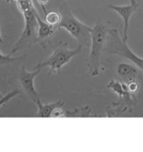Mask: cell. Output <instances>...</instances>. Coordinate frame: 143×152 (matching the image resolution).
Returning <instances> with one entry per match:
<instances>
[{
  "mask_svg": "<svg viewBox=\"0 0 143 152\" xmlns=\"http://www.w3.org/2000/svg\"><path fill=\"white\" fill-rule=\"evenodd\" d=\"M17 7L25 18V29L20 35V39L15 43L10 51L12 54L18 50L30 48L33 45L38 42V13L32 0H18Z\"/></svg>",
  "mask_w": 143,
  "mask_h": 152,
  "instance_id": "6da1fadb",
  "label": "cell"
},
{
  "mask_svg": "<svg viewBox=\"0 0 143 152\" xmlns=\"http://www.w3.org/2000/svg\"><path fill=\"white\" fill-rule=\"evenodd\" d=\"M60 13L62 20L57 28H63L76 39L78 44L89 47L91 45V30L92 27L84 25L79 21L73 14L68 4L64 2L61 4Z\"/></svg>",
  "mask_w": 143,
  "mask_h": 152,
  "instance_id": "7a4b0ae2",
  "label": "cell"
},
{
  "mask_svg": "<svg viewBox=\"0 0 143 152\" xmlns=\"http://www.w3.org/2000/svg\"><path fill=\"white\" fill-rule=\"evenodd\" d=\"M109 29L102 20H99L91 30V45L90 53L88 60L89 73L92 77L98 76L99 66L101 65L102 56H104V49Z\"/></svg>",
  "mask_w": 143,
  "mask_h": 152,
  "instance_id": "3957f363",
  "label": "cell"
},
{
  "mask_svg": "<svg viewBox=\"0 0 143 152\" xmlns=\"http://www.w3.org/2000/svg\"><path fill=\"white\" fill-rule=\"evenodd\" d=\"M83 47H84L83 45H78V46L75 49L69 50L68 44L67 42L60 41L59 43L55 45L52 54L46 60L39 61L35 66L34 70H37V69L42 70L44 67L50 66L51 70L48 75L59 74L61 69L65 64L68 63L73 56L79 55L82 52Z\"/></svg>",
  "mask_w": 143,
  "mask_h": 152,
  "instance_id": "277c9868",
  "label": "cell"
},
{
  "mask_svg": "<svg viewBox=\"0 0 143 152\" xmlns=\"http://www.w3.org/2000/svg\"><path fill=\"white\" fill-rule=\"evenodd\" d=\"M104 55H118L125 57L143 71V58L139 57L129 48L127 42H125L118 30H109L104 45Z\"/></svg>",
  "mask_w": 143,
  "mask_h": 152,
  "instance_id": "5b68a950",
  "label": "cell"
},
{
  "mask_svg": "<svg viewBox=\"0 0 143 152\" xmlns=\"http://www.w3.org/2000/svg\"><path fill=\"white\" fill-rule=\"evenodd\" d=\"M106 88L111 89L114 93L118 94L119 101L115 103L127 105L131 108L135 105H136L137 100H136V94L132 93L129 90L128 86L126 83H125L123 82H120L119 80L112 79L106 85Z\"/></svg>",
  "mask_w": 143,
  "mask_h": 152,
  "instance_id": "8992f818",
  "label": "cell"
},
{
  "mask_svg": "<svg viewBox=\"0 0 143 152\" xmlns=\"http://www.w3.org/2000/svg\"><path fill=\"white\" fill-rule=\"evenodd\" d=\"M40 71V69H37L34 72H27L25 66H23L19 74V82L22 92L26 93L32 100L39 98V94L35 88L34 81Z\"/></svg>",
  "mask_w": 143,
  "mask_h": 152,
  "instance_id": "52a82bcc",
  "label": "cell"
},
{
  "mask_svg": "<svg viewBox=\"0 0 143 152\" xmlns=\"http://www.w3.org/2000/svg\"><path fill=\"white\" fill-rule=\"evenodd\" d=\"M109 9L114 10L124 20V33L121 35L122 39L125 42H127L128 40V29L129 22L131 15L137 10L139 7V4L136 0H131V4L122 5V6H117V5L109 4L108 6Z\"/></svg>",
  "mask_w": 143,
  "mask_h": 152,
  "instance_id": "ba28073f",
  "label": "cell"
},
{
  "mask_svg": "<svg viewBox=\"0 0 143 152\" xmlns=\"http://www.w3.org/2000/svg\"><path fill=\"white\" fill-rule=\"evenodd\" d=\"M141 69L135 66L132 64L122 63L118 64L117 67H116V72L119 77L122 80V82L125 83H129L134 81H138L140 77V74H141Z\"/></svg>",
  "mask_w": 143,
  "mask_h": 152,
  "instance_id": "9c48e42d",
  "label": "cell"
},
{
  "mask_svg": "<svg viewBox=\"0 0 143 152\" xmlns=\"http://www.w3.org/2000/svg\"><path fill=\"white\" fill-rule=\"evenodd\" d=\"M36 105L38 106V113L36 114V117L39 118H50L51 117V113L56 108H62L64 103L62 100H58L57 102L53 103H41L40 98H36L33 100Z\"/></svg>",
  "mask_w": 143,
  "mask_h": 152,
  "instance_id": "30bf717a",
  "label": "cell"
},
{
  "mask_svg": "<svg viewBox=\"0 0 143 152\" xmlns=\"http://www.w3.org/2000/svg\"><path fill=\"white\" fill-rule=\"evenodd\" d=\"M37 21H38V25H39V30H38V41L41 42L43 44V42L45 41L46 39H50L55 32L58 30L57 27L52 26L47 24L46 22H45L40 18L39 15H37Z\"/></svg>",
  "mask_w": 143,
  "mask_h": 152,
  "instance_id": "8fae6325",
  "label": "cell"
},
{
  "mask_svg": "<svg viewBox=\"0 0 143 152\" xmlns=\"http://www.w3.org/2000/svg\"><path fill=\"white\" fill-rule=\"evenodd\" d=\"M45 20L47 24L52 26L57 27L62 20V15L60 12L57 11H51L45 14Z\"/></svg>",
  "mask_w": 143,
  "mask_h": 152,
  "instance_id": "7c38bea8",
  "label": "cell"
},
{
  "mask_svg": "<svg viewBox=\"0 0 143 152\" xmlns=\"http://www.w3.org/2000/svg\"><path fill=\"white\" fill-rule=\"evenodd\" d=\"M91 113V108L89 106H85L84 108H78V109H75L74 111H69V112H66L65 113V117L71 116H78V117H88Z\"/></svg>",
  "mask_w": 143,
  "mask_h": 152,
  "instance_id": "4fadbf2b",
  "label": "cell"
},
{
  "mask_svg": "<svg viewBox=\"0 0 143 152\" xmlns=\"http://www.w3.org/2000/svg\"><path fill=\"white\" fill-rule=\"evenodd\" d=\"M20 93H21V91H20V89H15V90H13V91L10 92L8 94H6V95L4 96L3 98H0V107H1L3 104L8 103L11 98L15 97L16 95H19Z\"/></svg>",
  "mask_w": 143,
  "mask_h": 152,
  "instance_id": "5bb4252c",
  "label": "cell"
},
{
  "mask_svg": "<svg viewBox=\"0 0 143 152\" xmlns=\"http://www.w3.org/2000/svg\"><path fill=\"white\" fill-rule=\"evenodd\" d=\"M11 55H13L11 52H10L8 55H3L1 53V51H0V65H5V64H8L10 63V62H13V61H17V60L20 59V58H22L23 56H20V57H11Z\"/></svg>",
  "mask_w": 143,
  "mask_h": 152,
  "instance_id": "9a60e30c",
  "label": "cell"
},
{
  "mask_svg": "<svg viewBox=\"0 0 143 152\" xmlns=\"http://www.w3.org/2000/svg\"><path fill=\"white\" fill-rule=\"evenodd\" d=\"M127 86H128L129 90L135 94L138 92L139 88H140V83H139L138 81H134L131 83H127Z\"/></svg>",
  "mask_w": 143,
  "mask_h": 152,
  "instance_id": "2e32d148",
  "label": "cell"
},
{
  "mask_svg": "<svg viewBox=\"0 0 143 152\" xmlns=\"http://www.w3.org/2000/svg\"><path fill=\"white\" fill-rule=\"evenodd\" d=\"M52 118H60V117H65V112L62 110V108H57L55 109L51 113Z\"/></svg>",
  "mask_w": 143,
  "mask_h": 152,
  "instance_id": "e0dca14e",
  "label": "cell"
},
{
  "mask_svg": "<svg viewBox=\"0 0 143 152\" xmlns=\"http://www.w3.org/2000/svg\"><path fill=\"white\" fill-rule=\"evenodd\" d=\"M38 1V3L40 4V5L41 6V8H42V10H43V11H44L45 15L47 13L46 12V10H45V5L47 4V2H48V0H37Z\"/></svg>",
  "mask_w": 143,
  "mask_h": 152,
  "instance_id": "ac0fdd59",
  "label": "cell"
},
{
  "mask_svg": "<svg viewBox=\"0 0 143 152\" xmlns=\"http://www.w3.org/2000/svg\"><path fill=\"white\" fill-rule=\"evenodd\" d=\"M6 1H7L8 3H14V2H15V1L17 2L18 0H6Z\"/></svg>",
  "mask_w": 143,
  "mask_h": 152,
  "instance_id": "d6986e66",
  "label": "cell"
},
{
  "mask_svg": "<svg viewBox=\"0 0 143 152\" xmlns=\"http://www.w3.org/2000/svg\"><path fill=\"white\" fill-rule=\"evenodd\" d=\"M0 43H3V39H2V36H1V34H0Z\"/></svg>",
  "mask_w": 143,
  "mask_h": 152,
  "instance_id": "ffe728a7",
  "label": "cell"
},
{
  "mask_svg": "<svg viewBox=\"0 0 143 152\" xmlns=\"http://www.w3.org/2000/svg\"><path fill=\"white\" fill-rule=\"evenodd\" d=\"M3 97H4V96H3V95H2V94H1V93H0V98H3Z\"/></svg>",
  "mask_w": 143,
  "mask_h": 152,
  "instance_id": "44dd1931",
  "label": "cell"
}]
</instances>
